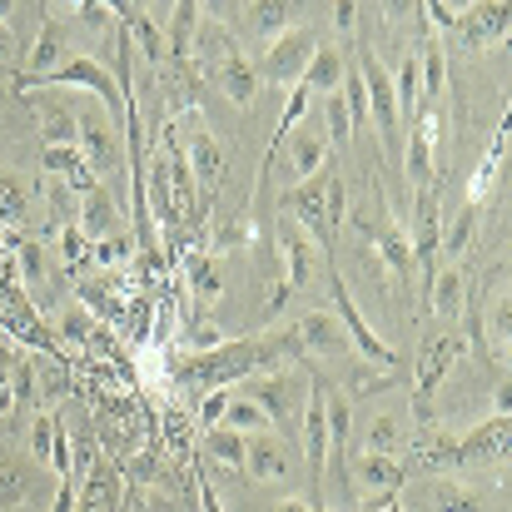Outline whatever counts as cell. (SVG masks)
Masks as SVG:
<instances>
[{"mask_svg":"<svg viewBox=\"0 0 512 512\" xmlns=\"http://www.w3.org/2000/svg\"><path fill=\"white\" fill-rule=\"evenodd\" d=\"M284 209H294V224L319 244V254L329 259V269H339V224L348 214V189H343L339 165H324L314 179H299L294 189H284L279 199Z\"/></svg>","mask_w":512,"mask_h":512,"instance_id":"cell-1","label":"cell"},{"mask_svg":"<svg viewBox=\"0 0 512 512\" xmlns=\"http://www.w3.org/2000/svg\"><path fill=\"white\" fill-rule=\"evenodd\" d=\"M189 70H204V80H209L229 105H239V110H249L254 95H259L254 60L234 45L229 25H219V20H209V15L199 20V35H194V50H189Z\"/></svg>","mask_w":512,"mask_h":512,"instance_id":"cell-2","label":"cell"},{"mask_svg":"<svg viewBox=\"0 0 512 512\" xmlns=\"http://www.w3.org/2000/svg\"><path fill=\"white\" fill-rule=\"evenodd\" d=\"M244 393L259 403V413L269 418V433H279L289 448L299 443V418L304 403L314 393V368L309 363H284V368H264L254 378H244Z\"/></svg>","mask_w":512,"mask_h":512,"instance_id":"cell-3","label":"cell"},{"mask_svg":"<svg viewBox=\"0 0 512 512\" xmlns=\"http://www.w3.org/2000/svg\"><path fill=\"white\" fill-rule=\"evenodd\" d=\"M15 90L20 95H35V90H95L100 95V110L115 125H125V90L115 85V75L95 55H70V60H60V70H50L40 80H15Z\"/></svg>","mask_w":512,"mask_h":512,"instance_id":"cell-4","label":"cell"},{"mask_svg":"<svg viewBox=\"0 0 512 512\" xmlns=\"http://www.w3.org/2000/svg\"><path fill=\"white\" fill-rule=\"evenodd\" d=\"M363 90H368V120L378 125V140H383V155L398 165L403 160V120H398V100H393V75L383 70L378 55H358L353 60Z\"/></svg>","mask_w":512,"mask_h":512,"instance_id":"cell-5","label":"cell"},{"mask_svg":"<svg viewBox=\"0 0 512 512\" xmlns=\"http://www.w3.org/2000/svg\"><path fill=\"white\" fill-rule=\"evenodd\" d=\"M314 50H319L314 30H309V25H294V30H284V35H274V40L264 45V55H259V70H254V75H264L269 85L294 90V85L304 80V70H309Z\"/></svg>","mask_w":512,"mask_h":512,"instance_id":"cell-6","label":"cell"},{"mask_svg":"<svg viewBox=\"0 0 512 512\" xmlns=\"http://www.w3.org/2000/svg\"><path fill=\"white\" fill-rule=\"evenodd\" d=\"M368 234H373V244H378V264L398 279V289H413V249H408V234H403V224L393 219V209H388V194L378 189L373 194V219H368Z\"/></svg>","mask_w":512,"mask_h":512,"instance_id":"cell-7","label":"cell"},{"mask_svg":"<svg viewBox=\"0 0 512 512\" xmlns=\"http://www.w3.org/2000/svg\"><path fill=\"white\" fill-rule=\"evenodd\" d=\"M329 289H334V304H339V319L343 324V339H348V348L363 358V363H383V368H398V353L388 348V343L378 339L373 329H368V319L358 314V304H353V294H348V284H343L339 269H329Z\"/></svg>","mask_w":512,"mask_h":512,"instance_id":"cell-8","label":"cell"},{"mask_svg":"<svg viewBox=\"0 0 512 512\" xmlns=\"http://www.w3.org/2000/svg\"><path fill=\"white\" fill-rule=\"evenodd\" d=\"M413 214H418V224H413L408 249H413V269H418V279H423V289H428V279L438 274V249H443V214H438L433 189L413 194Z\"/></svg>","mask_w":512,"mask_h":512,"instance_id":"cell-9","label":"cell"},{"mask_svg":"<svg viewBox=\"0 0 512 512\" xmlns=\"http://www.w3.org/2000/svg\"><path fill=\"white\" fill-rule=\"evenodd\" d=\"M80 155L90 160V170L100 165V170H115L120 160H125V125H115L105 110H90V115H80Z\"/></svg>","mask_w":512,"mask_h":512,"instance_id":"cell-10","label":"cell"},{"mask_svg":"<svg viewBox=\"0 0 512 512\" xmlns=\"http://www.w3.org/2000/svg\"><path fill=\"white\" fill-rule=\"evenodd\" d=\"M244 473L259 483H289L294 473V453L279 433H249L244 438Z\"/></svg>","mask_w":512,"mask_h":512,"instance_id":"cell-11","label":"cell"},{"mask_svg":"<svg viewBox=\"0 0 512 512\" xmlns=\"http://www.w3.org/2000/svg\"><path fill=\"white\" fill-rule=\"evenodd\" d=\"M184 160H189V179H194V189H199V204H209V199L224 189V155H219V145H214V135H209L204 125H194Z\"/></svg>","mask_w":512,"mask_h":512,"instance_id":"cell-12","label":"cell"},{"mask_svg":"<svg viewBox=\"0 0 512 512\" xmlns=\"http://www.w3.org/2000/svg\"><path fill=\"white\" fill-rule=\"evenodd\" d=\"M289 334H294V348L309 358V353H324V358H334L348 348L343 339V324L334 314H324V309H309V314H299L294 324H289Z\"/></svg>","mask_w":512,"mask_h":512,"instance_id":"cell-13","label":"cell"},{"mask_svg":"<svg viewBox=\"0 0 512 512\" xmlns=\"http://www.w3.org/2000/svg\"><path fill=\"white\" fill-rule=\"evenodd\" d=\"M433 130H438V120L433 115H418L408 130H403V170H408V184H413V194H423V189H433Z\"/></svg>","mask_w":512,"mask_h":512,"instance_id":"cell-14","label":"cell"},{"mask_svg":"<svg viewBox=\"0 0 512 512\" xmlns=\"http://www.w3.org/2000/svg\"><path fill=\"white\" fill-rule=\"evenodd\" d=\"M60 55H65V20H60V10H50L40 20V35H35L30 55H25V75H15V80H40V75L60 70Z\"/></svg>","mask_w":512,"mask_h":512,"instance_id":"cell-15","label":"cell"},{"mask_svg":"<svg viewBox=\"0 0 512 512\" xmlns=\"http://www.w3.org/2000/svg\"><path fill=\"white\" fill-rule=\"evenodd\" d=\"M398 483H403V463L398 458L348 453V488H358V493H393Z\"/></svg>","mask_w":512,"mask_h":512,"instance_id":"cell-16","label":"cell"},{"mask_svg":"<svg viewBox=\"0 0 512 512\" xmlns=\"http://www.w3.org/2000/svg\"><path fill=\"white\" fill-rule=\"evenodd\" d=\"M343 75H348V55H343L339 45H319L314 60H309V70H304V80H299V90L329 100V95L343 90Z\"/></svg>","mask_w":512,"mask_h":512,"instance_id":"cell-17","label":"cell"},{"mask_svg":"<svg viewBox=\"0 0 512 512\" xmlns=\"http://www.w3.org/2000/svg\"><path fill=\"white\" fill-rule=\"evenodd\" d=\"M80 234H85L90 244H100V239L120 234V199H115V194H110L105 184L85 189V209H80Z\"/></svg>","mask_w":512,"mask_h":512,"instance_id":"cell-18","label":"cell"},{"mask_svg":"<svg viewBox=\"0 0 512 512\" xmlns=\"http://www.w3.org/2000/svg\"><path fill=\"white\" fill-rule=\"evenodd\" d=\"M428 309L438 314V319H448V324H458V314H463V304H468V284H463V269L458 264H438V274L428 279Z\"/></svg>","mask_w":512,"mask_h":512,"instance_id":"cell-19","label":"cell"},{"mask_svg":"<svg viewBox=\"0 0 512 512\" xmlns=\"http://www.w3.org/2000/svg\"><path fill=\"white\" fill-rule=\"evenodd\" d=\"M45 174H60V184L70 189H95V174H90V160L80 155V145H50L45 150Z\"/></svg>","mask_w":512,"mask_h":512,"instance_id":"cell-20","label":"cell"},{"mask_svg":"<svg viewBox=\"0 0 512 512\" xmlns=\"http://www.w3.org/2000/svg\"><path fill=\"white\" fill-rule=\"evenodd\" d=\"M503 443H508V418H498V413H493V418H488L483 428H473V433H468L463 443H453V448H448V463L488 458V453H498Z\"/></svg>","mask_w":512,"mask_h":512,"instance_id":"cell-21","label":"cell"},{"mask_svg":"<svg viewBox=\"0 0 512 512\" xmlns=\"http://www.w3.org/2000/svg\"><path fill=\"white\" fill-rule=\"evenodd\" d=\"M35 120H40V135H45V150L50 145H75L80 140V120L60 105V100H35Z\"/></svg>","mask_w":512,"mask_h":512,"instance_id":"cell-22","label":"cell"},{"mask_svg":"<svg viewBox=\"0 0 512 512\" xmlns=\"http://www.w3.org/2000/svg\"><path fill=\"white\" fill-rule=\"evenodd\" d=\"M279 150H289V170L299 174V179H314V174L329 165V145L319 135H289Z\"/></svg>","mask_w":512,"mask_h":512,"instance_id":"cell-23","label":"cell"},{"mask_svg":"<svg viewBox=\"0 0 512 512\" xmlns=\"http://www.w3.org/2000/svg\"><path fill=\"white\" fill-rule=\"evenodd\" d=\"M463 353V334L453 329V334H443V339L428 348V358H423V383H418V398H428L438 383H443V373L453 368V358Z\"/></svg>","mask_w":512,"mask_h":512,"instance_id":"cell-24","label":"cell"},{"mask_svg":"<svg viewBox=\"0 0 512 512\" xmlns=\"http://www.w3.org/2000/svg\"><path fill=\"white\" fill-rule=\"evenodd\" d=\"M244 15H249V30H259V35H284V30H294V15H299V5H274V0H264V5H244Z\"/></svg>","mask_w":512,"mask_h":512,"instance_id":"cell-25","label":"cell"},{"mask_svg":"<svg viewBox=\"0 0 512 512\" xmlns=\"http://www.w3.org/2000/svg\"><path fill=\"white\" fill-rule=\"evenodd\" d=\"M204 453L219 463V468H244V433H234V428H209L204 433Z\"/></svg>","mask_w":512,"mask_h":512,"instance_id":"cell-26","label":"cell"},{"mask_svg":"<svg viewBox=\"0 0 512 512\" xmlns=\"http://www.w3.org/2000/svg\"><path fill=\"white\" fill-rule=\"evenodd\" d=\"M224 428H234V433H244V438H249V433H269V418H264V413H259V403H254V398L239 388V393L229 398Z\"/></svg>","mask_w":512,"mask_h":512,"instance_id":"cell-27","label":"cell"},{"mask_svg":"<svg viewBox=\"0 0 512 512\" xmlns=\"http://www.w3.org/2000/svg\"><path fill=\"white\" fill-rule=\"evenodd\" d=\"M398 448H403V423H398L393 413H378V418H373V428H368V443H363V453L398 458Z\"/></svg>","mask_w":512,"mask_h":512,"instance_id":"cell-28","label":"cell"},{"mask_svg":"<svg viewBox=\"0 0 512 512\" xmlns=\"http://www.w3.org/2000/svg\"><path fill=\"white\" fill-rule=\"evenodd\" d=\"M184 279H189V289H194L204 304H214V299L224 294V284H219V274H214V259H209V254H189Z\"/></svg>","mask_w":512,"mask_h":512,"instance_id":"cell-29","label":"cell"},{"mask_svg":"<svg viewBox=\"0 0 512 512\" xmlns=\"http://www.w3.org/2000/svg\"><path fill=\"white\" fill-rule=\"evenodd\" d=\"M125 30H130V40L145 45V60H150V65L165 60V40H160V30H155V20H150L145 10H125Z\"/></svg>","mask_w":512,"mask_h":512,"instance_id":"cell-30","label":"cell"},{"mask_svg":"<svg viewBox=\"0 0 512 512\" xmlns=\"http://www.w3.org/2000/svg\"><path fill=\"white\" fill-rule=\"evenodd\" d=\"M60 428H65L60 413H40L35 428H30V453H35L45 468H50V458H55V438H60Z\"/></svg>","mask_w":512,"mask_h":512,"instance_id":"cell-31","label":"cell"},{"mask_svg":"<svg viewBox=\"0 0 512 512\" xmlns=\"http://www.w3.org/2000/svg\"><path fill=\"white\" fill-rule=\"evenodd\" d=\"M30 493H25V478L15 463H0V512H25Z\"/></svg>","mask_w":512,"mask_h":512,"instance_id":"cell-32","label":"cell"},{"mask_svg":"<svg viewBox=\"0 0 512 512\" xmlns=\"http://www.w3.org/2000/svg\"><path fill=\"white\" fill-rule=\"evenodd\" d=\"M20 214H25V189H20L15 174H0V229L20 224Z\"/></svg>","mask_w":512,"mask_h":512,"instance_id":"cell-33","label":"cell"},{"mask_svg":"<svg viewBox=\"0 0 512 512\" xmlns=\"http://www.w3.org/2000/svg\"><path fill=\"white\" fill-rule=\"evenodd\" d=\"M508 334H512V299L498 289V294H493V304H488V339L508 348Z\"/></svg>","mask_w":512,"mask_h":512,"instance_id":"cell-34","label":"cell"},{"mask_svg":"<svg viewBox=\"0 0 512 512\" xmlns=\"http://www.w3.org/2000/svg\"><path fill=\"white\" fill-rule=\"evenodd\" d=\"M254 239H259L254 219H239V224H229V229H219V234H214V249H219V254H234V249H249Z\"/></svg>","mask_w":512,"mask_h":512,"instance_id":"cell-35","label":"cell"},{"mask_svg":"<svg viewBox=\"0 0 512 512\" xmlns=\"http://www.w3.org/2000/svg\"><path fill=\"white\" fill-rule=\"evenodd\" d=\"M473 224H478V204H468V209L458 214V224H453V229L443 234V249H448L453 259H458V254L468 249V239H473Z\"/></svg>","mask_w":512,"mask_h":512,"instance_id":"cell-36","label":"cell"},{"mask_svg":"<svg viewBox=\"0 0 512 512\" xmlns=\"http://www.w3.org/2000/svg\"><path fill=\"white\" fill-rule=\"evenodd\" d=\"M15 269H20V274H25V284H30V289H35V284H40V279H45V249H40V244H30V239H25V244H20V249H15Z\"/></svg>","mask_w":512,"mask_h":512,"instance_id":"cell-37","label":"cell"},{"mask_svg":"<svg viewBox=\"0 0 512 512\" xmlns=\"http://www.w3.org/2000/svg\"><path fill=\"white\" fill-rule=\"evenodd\" d=\"M75 15H80L85 30H115V25H120V20H115V5H100V0H80Z\"/></svg>","mask_w":512,"mask_h":512,"instance_id":"cell-38","label":"cell"},{"mask_svg":"<svg viewBox=\"0 0 512 512\" xmlns=\"http://www.w3.org/2000/svg\"><path fill=\"white\" fill-rule=\"evenodd\" d=\"M229 398H234V388H214V393H204V403H199V423H204V433L224 423V413H229Z\"/></svg>","mask_w":512,"mask_h":512,"instance_id":"cell-39","label":"cell"},{"mask_svg":"<svg viewBox=\"0 0 512 512\" xmlns=\"http://www.w3.org/2000/svg\"><path fill=\"white\" fill-rule=\"evenodd\" d=\"M438 512H483V503L468 488H438Z\"/></svg>","mask_w":512,"mask_h":512,"instance_id":"cell-40","label":"cell"},{"mask_svg":"<svg viewBox=\"0 0 512 512\" xmlns=\"http://www.w3.org/2000/svg\"><path fill=\"white\" fill-rule=\"evenodd\" d=\"M60 254H65V264H85V254H90V239L80 234V224L60 229Z\"/></svg>","mask_w":512,"mask_h":512,"instance_id":"cell-41","label":"cell"},{"mask_svg":"<svg viewBox=\"0 0 512 512\" xmlns=\"http://www.w3.org/2000/svg\"><path fill=\"white\" fill-rule=\"evenodd\" d=\"M90 254H95L100 264H120V259L130 254V239H125V234H110V239H100V244H90Z\"/></svg>","mask_w":512,"mask_h":512,"instance_id":"cell-42","label":"cell"},{"mask_svg":"<svg viewBox=\"0 0 512 512\" xmlns=\"http://www.w3.org/2000/svg\"><path fill=\"white\" fill-rule=\"evenodd\" d=\"M423 10L433 15L438 30H458V15H463V10H453V5H423Z\"/></svg>","mask_w":512,"mask_h":512,"instance_id":"cell-43","label":"cell"},{"mask_svg":"<svg viewBox=\"0 0 512 512\" xmlns=\"http://www.w3.org/2000/svg\"><path fill=\"white\" fill-rule=\"evenodd\" d=\"M50 512H75V478H60V493H55Z\"/></svg>","mask_w":512,"mask_h":512,"instance_id":"cell-44","label":"cell"},{"mask_svg":"<svg viewBox=\"0 0 512 512\" xmlns=\"http://www.w3.org/2000/svg\"><path fill=\"white\" fill-rule=\"evenodd\" d=\"M65 334H70V339H85V334H90V319H85V309H70V314H65Z\"/></svg>","mask_w":512,"mask_h":512,"instance_id":"cell-45","label":"cell"},{"mask_svg":"<svg viewBox=\"0 0 512 512\" xmlns=\"http://www.w3.org/2000/svg\"><path fill=\"white\" fill-rule=\"evenodd\" d=\"M15 408V388H10V368H0V418Z\"/></svg>","mask_w":512,"mask_h":512,"instance_id":"cell-46","label":"cell"},{"mask_svg":"<svg viewBox=\"0 0 512 512\" xmlns=\"http://www.w3.org/2000/svg\"><path fill=\"white\" fill-rule=\"evenodd\" d=\"M199 512H224V508H219V493H214L204 478H199Z\"/></svg>","mask_w":512,"mask_h":512,"instance_id":"cell-47","label":"cell"},{"mask_svg":"<svg viewBox=\"0 0 512 512\" xmlns=\"http://www.w3.org/2000/svg\"><path fill=\"white\" fill-rule=\"evenodd\" d=\"M334 20H339V30L348 35V30H353V20H358V5H339V10H334Z\"/></svg>","mask_w":512,"mask_h":512,"instance_id":"cell-48","label":"cell"},{"mask_svg":"<svg viewBox=\"0 0 512 512\" xmlns=\"http://www.w3.org/2000/svg\"><path fill=\"white\" fill-rule=\"evenodd\" d=\"M274 512H314V508H309V503H299V498H284Z\"/></svg>","mask_w":512,"mask_h":512,"instance_id":"cell-49","label":"cell"}]
</instances>
